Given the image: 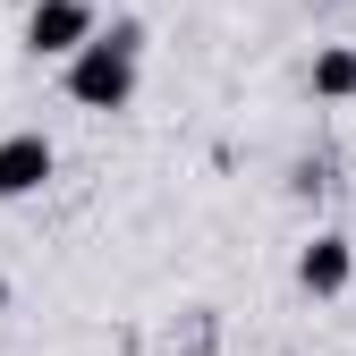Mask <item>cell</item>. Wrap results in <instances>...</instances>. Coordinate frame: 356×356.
Wrapping results in <instances>:
<instances>
[{"label": "cell", "mask_w": 356, "mask_h": 356, "mask_svg": "<svg viewBox=\"0 0 356 356\" xmlns=\"http://www.w3.org/2000/svg\"><path fill=\"white\" fill-rule=\"evenodd\" d=\"M51 170H60L51 136H42V127H9V136H0V204L42 195V187H51Z\"/></svg>", "instance_id": "cell-2"}, {"label": "cell", "mask_w": 356, "mask_h": 356, "mask_svg": "<svg viewBox=\"0 0 356 356\" xmlns=\"http://www.w3.org/2000/svg\"><path fill=\"white\" fill-rule=\"evenodd\" d=\"M136 68H145V26L119 17V26H94L60 60V85H68L76 111H127L136 102Z\"/></svg>", "instance_id": "cell-1"}, {"label": "cell", "mask_w": 356, "mask_h": 356, "mask_svg": "<svg viewBox=\"0 0 356 356\" xmlns=\"http://www.w3.org/2000/svg\"><path fill=\"white\" fill-rule=\"evenodd\" d=\"M305 85H314V102H356V42H323Z\"/></svg>", "instance_id": "cell-5"}, {"label": "cell", "mask_w": 356, "mask_h": 356, "mask_svg": "<svg viewBox=\"0 0 356 356\" xmlns=\"http://www.w3.org/2000/svg\"><path fill=\"white\" fill-rule=\"evenodd\" d=\"M94 26H102L94 0H34V9H26V51L34 60H68Z\"/></svg>", "instance_id": "cell-3"}, {"label": "cell", "mask_w": 356, "mask_h": 356, "mask_svg": "<svg viewBox=\"0 0 356 356\" xmlns=\"http://www.w3.org/2000/svg\"><path fill=\"white\" fill-rule=\"evenodd\" d=\"M0 305H9V280H0Z\"/></svg>", "instance_id": "cell-6"}, {"label": "cell", "mask_w": 356, "mask_h": 356, "mask_svg": "<svg viewBox=\"0 0 356 356\" xmlns=\"http://www.w3.org/2000/svg\"><path fill=\"white\" fill-rule=\"evenodd\" d=\"M348 280H356V246L339 229H314L297 246V289L305 297H348Z\"/></svg>", "instance_id": "cell-4"}]
</instances>
